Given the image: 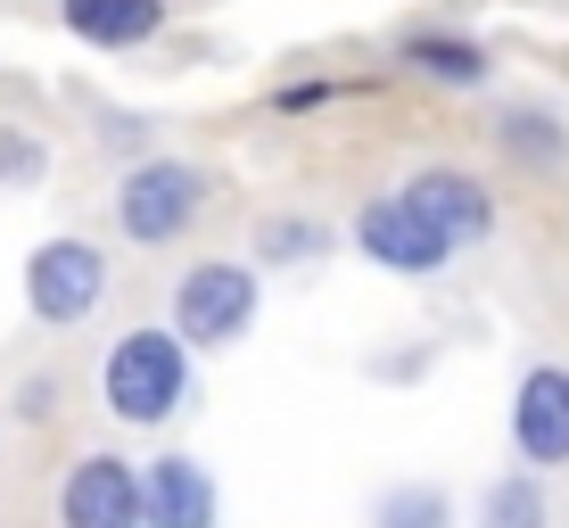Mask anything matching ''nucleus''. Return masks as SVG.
Segmentation results:
<instances>
[{"instance_id": "1", "label": "nucleus", "mask_w": 569, "mask_h": 528, "mask_svg": "<svg viewBox=\"0 0 569 528\" xmlns=\"http://www.w3.org/2000/svg\"><path fill=\"white\" fill-rule=\"evenodd\" d=\"M190 356L199 347L182 339L173 322H141L100 356V405L124 429H166L190 405Z\"/></svg>"}, {"instance_id": "2", "label": "nucleus", "mask_w": 569, "mask_h": 528, "mask_svg": "<svg viewBox=\"0 0 569 528\" xmlns=\"http://www.w3.org/2000/svg\"><path fill=\"white\" fill-rule=\"evenodd\" d=\"M207 207H214V182L190 158H141L116 182V231L132 248H182L207 223Z\"/></svg>"}, {"instance_id": "3", "label": "nucleus", "mask_w": 569, "mask_h": 528, "mask_svg": "<svg viewBox=\"0 0 569 528\" xmlns=\"http://www.w3.org/2000/svg\"><path fill=\"white\" fill-rule=\"evenodd\" d=\"M257 306H264V272L257 257H199V265H182V281H173V306H166V322L182 330L199 356H214V347H240L248 330H257Z\"/></svg>"}, {"instance_id": "4", "label": "nucleus", "mask_w": 569, "mask_h": 528, "mask_svg": "<svg viewBox=\"0 0 569 528\" xmlns=\"http://www.w3.org/2000/svg\"><path fill=\"white\" fill-rule=\"evenodd\" d=\"M347 240L363 248V265H380V272H397V281H429V272H446L462 257L455 248V231L429 215L413 190H380V199H363L356 207V223H347Z\"/></svg>"}, {"instance_id": "5", "label": "nucleus", "mask_w": 569, "mask_h": 528, "mask_svg": "<svg viewBox=\"0 0 569 528\" xmlns=\"http://www.w3.org/2000/svg\"><path fill=\"white\" fill-rule=\"evenodd\" d=\"M108 306V257L74 231H58L26 257V315L42 330H83Z\"/></svg>"}, {"instance_id": "6", "label": "nucleus", "mask_w": 569, "mask_h": 528, "mask_svg": "<svg viewBox=\"0 0 569 528\" xmlns=\"http://www.w3.org/2000/svg\"><path fill=\"white\" fill-rule=\"evenodd\" d=\"M58 528H149V479L132 455H74L58 479Z\"/></svg>"}, {"instance_id": "7", "label": "nucleus", "mask_w": 569, "mask_h": 528, "mask_svg": "<svg viewBox=\"0 0 569 528\" xmlns=\"http://www.w3.org/2000/svg\"><path fill=\"white\" fill-rule=\"evenodd\" d=\"M512 455L528 471H569V363H528L512 388Z\"/></svg>"}, {"instance_id": "8", "label": "nucleus", "mask_w": 569, "mask_h": 528, "mask_svg": "<svg viewBox=\"0 0 569 528\" xmlns=\"http://www.w3.org/2000/svg\"><path fill=\"white\" fill-rule=\"evenodd\" d=\"M397 67L405 74H421V83H438V91H479L487 74H496V50L479 42V33H462V26H405L397 33Z\"/></svg>"}, {"instance_id": "9", "label": "nucleus", "mask_w": 569, "mask_h": 528, "mask_svg": "<svg viewBox=\"0 0 569 528\" xmlns=\"http://www.w3.org/2000/svg\"><path fill=\"white\" fill-rule=\"evenodd\" d=\"M149 479V528H214L223 520V487L199 455H157L141 462Z\"/></svg>"}, {"instance_id": "10", "label": "nucleus", "mask_w": 569, "mask_h": 528, "mask_svg": "<svg viewBox=\"0 0 569 528\" xmlns=\"http://www.w3.org/2000/svg\"><path fill=\"white\" fill-rule=\"evenodd\" d=\"M405 190L455 231V248H487V240H496V190H487L470 166H421Z\"/></svg>"}, {"instance_id": "11", "label": "nucleus", "mask_w": 569, "mask_h": 528, "mask_svg": "<svg viewBox=\"0 0 569 528\" xmlns=\"http://www.w3.org/2000/svg\"><path fill=\"white\" fill-rule=\"evenodd\" d=\"M58 26L83 50H149L166 33V0H58Z\"/></svg>"}, {"instance_id": "12", "label": "nucleus", "mask_w": 569, "mask_h": 528, "mask_svg": "<svg viewBox=\"0 0 569 528\" xmlns=\"http://www.w3.org/2000/svg\"><path fill=\"white\" fill-rule=\"evenodd\" d=\"M479 528H553V504H545V471H503L479 487Z\"/></svg>"}, {"instance_id": "13", "label": "nucleus", "mask_w": 569, "mask_h": 528, "mask_svg": "<svg viewBox=\"0 0 569 528\" xmlns=\"http://www.w3.org/2000/svg\"><path fill=\"white\" fill-rule=\"evenodd\" d=\"M248 257H257V265H322L330 257V223H322V215H264Z\"/></svg>"}, {"instance_id": "14", "label": "nucleus", "mask_w": 569, "mask_h": 528, "mask_svg": "<svg viewBox=\"0 0 569 528\" xmlns=\"http://www.w3.org/2000/svg\"><path fill=\"white\" fill-rule=\"evenodd\" d=\"M496 141L512 149L520 166H569V132H561V116H545V108H503L496 116Z\"/></svg>"}, {"instance_id": "15", "label": "nucleus", "mask_w": 569, "mask_h": 528, "mask_svg": "<svg viewBox=\"0 0 569 528\" xmlns=\"http://www.w3.org/2000/svg\"><path fill=\"white\" fill-rule=\"evenodd\" d=\"M371 528H455V496L429 487V479H397L371 504Z\"/></svg>"}, {"instance_id": "16", "label": "nucleus", "mask_w": 569, "mask_h": 528, "mask_svg": "<svg viewBox=\"0 0 569 528\" xmlns=\"http://www.w3.org/2000/svg\"><path fill=\"white\" fill-rule=\"evenodd\" d=\"M42 166H50V149L33 141V132L0 124V182H42Z\"/></svg>"}, {"instance_id": "17", "label": "nucleus", "mask_w": 569, "mask_h": 528, "mask_svg": "<svg viewBox=\"0 0 569 528\" xmlns=\"http://www.w3.org/2000/svg\"><path fill=\"white\" fill-rule=\"evenodd\" d=\"M17 414H50V380H26V388H17Z\"/></svg>"}]
</instances>
